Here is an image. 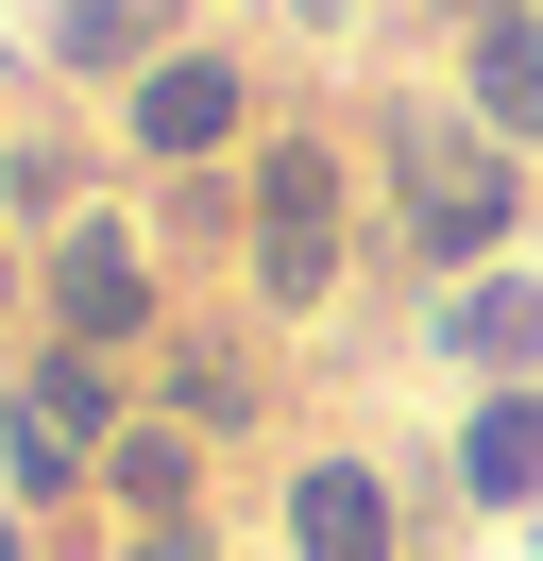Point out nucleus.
Here are the masks:
<instances>
[{"instance_id":"1","label":"nucleus","mask_w":543,"mask_h":561,"mask_svg":"<svg viewBox=\"0 0 543 561\" xmlns=\"http://www.w3.org/2000/svg\"><path fill=\"white\" fill-rule=\"evenodd\" d=\"M391 205H407V255H493L509 239V153L459 137V119H391Z\"/></svg>"},{"instance_id":"2","label":"nucleus","mask_w":543,"mask_h":561,"mask_svg":"<svg viewBox=\"0 0 543 561\" xmlns=\"http://www.w3.org/2000/svg\"><path fill=\"white\" fill-rule=\"evenodd\" d=\"M255 289L272 307H323L339 289V171L305 137H272V187H255Z\"/></svg>"},{"instance_id":"3","label":"nucleus","mask_w":543,"mask_h":561,"mask_svg":"<svg viewBox=\"0 0 543 561\" xmlns=\"http://www.w3.org/2000/svg\"><path fill=\"white\" fill-rule=\"evenodd\" d=\"M51 307H68V357H102V341H136V323H153V273H136L119 221H85V239L51 255Z\"/></svg>"},{"instance_id":"4","label":"nucleus","mask_w":543,"mask_h":561,"mask_svg":"<svg viewBox=\"0 0 543 561\" xmlns=\"http://www.w3.org/2000/svg\"><path fill=\"white\" fill-rule=\"evenodd\" d=\"M289 545H305V561H391V493H373V459H305Z\"/></svg>"},{"instance_id":"5","label":"nucleus","mask_w":543,"mask_h":561,"mask_svg":"<svg viewBox=\"0 0 543 561\" xmlns=\"http://www.w3.org/2000/svg\"><path fill=\"white\" fill-rule=\"evenodd\" d=\"M221 137H238V69L221 51H170L136 85V153H221Z\"/></svg>"},{"instance_id":"6","label":"nucleus","mask_w":543,"mask_h":561,"mask_svg":"<svg viewBox=\"0 0 543 561\" xmlns=\"http://www.w3.org/2000/svg\"><path fill=\"white\" fill-rule=\"evenodd\" d=\"M459 493H493V511H527V493H543V391H493V409H475Z\"/></svg>"},{"instance_id":"7","label":"nucleus","mask_w":543,"mask_h":561,"mask_svg":"<svg viewBox=\"0 0 543 561\" xmlns=\"http://www.w3.org/2000/svg\"><path fill=\"white\" fill-rule=\"evenodd\" d=\"M475 119L543 137V18H475Z\"/></svg>"},{"instance_id":"8","label":"nucleus","mask_w":543,"mask_h":561,"mask_svg":"<svg viewBox=\"0 0 543 561\" xmlns=\"http://www.w3.org/2000/svg\"><path fill=\"white\" fill-rule=\"evenodd\" d=\"M441 341H459L475 375H527V357H543V289H527V273H493V289H459V323H441Z\"/></svg>"},{"instance_id":"9","label":"nucleus","mask_w":543,"mask_h":561,"mask_svg":"<svg viewBox=\"0 0 543 561\" xmlns=\"http://www.w3.org/2000/svg\"><path fill=\"white\" fill-rule=\"evenodd\" d=\"M136 35H153V0H68V18H51L68 69H136Z\"/></svg>"},{"instance_id":"10","label":"nucleus","mask_w":543,"mask_h":561,"mask_svg":"<svg viewBox=\"0 0 543 561\" xmlns=\"http://www.w3.org/2000/svg\"><path fill=\"white\" fill-rule=\"evenodd\" d=\"M119 561H204V527H153V545H119Z\"/></svg>"},{"instance_id":"11","label":"nucleus","mask_w":543,"mask_h":561,"mask_svg":"<svg viewBox=\"0 0 543 561\" xmlns=\"http://www.w3.org/2000/svg\"><path fill=\"white\" fill-rule=\"evenodd\" d=\"M0 561H34V545H18V527H0Z\"/></svg>"},{"instance_id":"12","label":"nucleus","mask_w":543,"mask_h":561,"mask_svg":"<svg viewBox=\"0 0 543 561\" xmlns=\"http://www.w3.org/2000/svg\"><path fill=\"white\" fill-rule=\"evenodd\" d=\"M305 18H339V0H305Z\"/></svg>"},{"instance_id":"13","label":"nucleus","mask_w":543,"mask_h":561,"mask_svg":"<svg viewBox=\"0 0 543 561\" xmlns=\"http://www.w3.org/2000/svg\"><path fill=\"white\" fill-rule=\"evenodd\" d=\"M0 289H18V255H0Z\"/></svg>"}]
</instances>
